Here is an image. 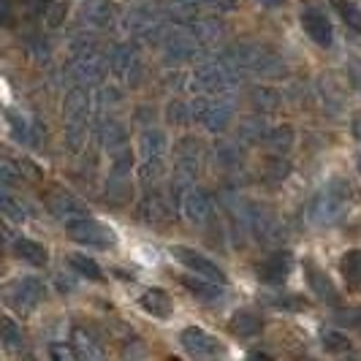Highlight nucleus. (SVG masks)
I'll return each instance as SVG.
<instances>
[{
    "label": "nucleus",
    "mask_w": 361,
    "mask_h": 361,
    "mask_svg": "<svg viewBox=\"0 0 361 361\" xmlns=\"http://www.w3.org/2000/svg\"><path fill=\"white\" fill-rule=\"evenodd\" d=\"M169 120L177 123V126H185V123H193V114H190V104L185 101H174L169 106Z\"/></svg>",
    "instance_id": "nucleus-33"
},
{
    "label": "nucleus",
    "mask_w": 361,
    "mask_h": 361,
    "mask_svg": "<svg viewBox=\"0 0 361 361\" xmlns=\"http://www.w3.org/2000/svg\"><path fill=\"white\" fill-rule=\"evenodd\" d=\"M169 155V139L161 128H147L139 139V180L149 185L163 174Z\"/></svg>",
    "instance_id": "nucleus-3"
},
{
    "label": "nucleus",
    "mask_w": 361,
    "mask_h": 361,
    "mask_svg": "<svg viewBox=\"0 0 361 361\" xmlns=\"http://www.w3.org/2000/svg\"><path fill=\"white\" fill-rule=\"evenodd\" d=\"M337 318H340L343 324L356 326V329H359V331H361V310H348V312H340Z\"/></svg>",
    "instance_id": "nucleus-35"
},
{
    "label": "nucleus",
    "mask_w": 361,
    "mask_h": 361,
    "mask_svg": "<svg viewBox=\"0 0 361 361\" xmlns=\"http://www.w3.org/2000/svg\"><path fill=\"white\" fill-rule=\"evenodd\" d=\"M68 228V236L79 245H87V247H114L117 245V234L109 228L106 223L101 220H92V217H82L76 220Z\"/></svg>",
    "instance_id": "nucleus-8"
},
{
    "label": "nucleus",
    "mask_w": 361,
    "mask_h": 361,
    "mask_svg": "<svg viewBox=\"0 0 361 361\" xmlns=\"http://www.w3.org/2000/svg\"><path fill=\"white\" fill-rule=\"evenodd\" d=\"M190 87L201 95H226L236 87L234 66L228 60H212L201 63L190 73Z\"/></svg>",
    "instance_id": "nucleus-4"
},
{
    "label": "nucleus",
    "mask_w": 361,
    "mask_h": 361,
    "mask_svg": "<svg viewBox=\"0 0 361 361\" xmlns=\"http://www.w3.org/2000/svg\"><path fill=\"white\" fill-rule=\"evenodd\" d=\"M190 114H193V123L217 133L228 128L234 117V106L223 95H199L196 101H190Z\"/></svg>",
    "instance_id": "nucleus-6"
},
{
    "label": "nucleus",
    "mask_w": 361,
    "mask_h": 361,
    "mask_svg": "<svg viewBox=\"0 0 361 361\" xmlns=\"http://www.w3.org/2000/svg\"><path fill=\"white\" fill-rule=\"evenodd\" d=\"M14 253H17V258H22L25 264H30V267H44V264L49 261L47 247L33 242V239H25V236H19L17 242H14Z\"/></svg>",
    "instance_id": "nucleus-21"
},
{
    "label": "nucleus",
    "mask_w": 361,
    "mask_h": 361,
    "mask_svg": "<svg viewBox=\"0 0 361 361\" xmlns=\"http://www.w3.org/2000/svg\"><path fill=\"white\" fill-rule=\"evenodd\" d=\"M348 201H350V182L345 177H334L312 196V201H310V220L315 226H331L348 212Z\"/></svg>",
    "instance_id": "nucleus-1"
},
{
    "label": "nucleus",
    "mask_w": 361,
    "mask_h": 361,
    "mask_svg": "<svg viewBox=\"0 0 361 361\" xmlns=\"http://www.w3.org/2000/svg\"><path fill=\"white\" fill-rule=\"evenodd\" d=\"M90 111H92V98L90 92L82 85H76L68 95H66V139L73 152H79L82 145L87 142V128H90Z\"/></svg>",
    "instance_id": "nucleus-2"
},
{
    "label": "nucleus",
    "mask_w": 361,
    "mask_h": 361,
    "mask_svg": "<svg viewBox=\"0 0 361 361\" xmlns=\"http://www.w3.org/2000/svg\"><path fill=\"white\" fill-rule=\"evenodd\" d=\"M180 343H182V348H185V353L193 356V359H212V356H220V353H223V345L217 343L209 331L199 329V326L182 329Z\"/></svg>",
    "instance_id": "nucleus-13"
},
{
    "label": "nucleus",
    "mask_w": 361,
    "mask_h": 361,
    "mask_svg": "<svg viewBox=\"0 0 361 361\" xmlns=\"http://www.w3.org/2000/svg\"><path fill=\"white\" fill-rule=\"evenodd\" d=\"M49 212H52L60 223H66V226H71V223L82 220V217H90L87 215V207L76 199V196L66 193V190H60V193L49 196Z\"/></svg>",
    "instance_id": "nucleus-17"
},
{
    "label": "nucleus",
    "mask_w": 361,
    "mask_h": 361,
    "mask_svg": "<svg viewBox=\"0 0 361 361\" xmlns=\"http://www.w3.org/2000/svg\"><path fill=\"white\" fill-rule=\"evenodd\" d=\"M261 329H264L261 318L255 312H250V310H239V312H234V318H231V331L239 334V337H258Z\"/></svg>",
    "instance_id": "nucleus-22"
},
{
    "label": "nucleus",
    "mask_w": 361,
    "mask_h": 361,
    "mask_svg": "<svg viewBox=\"0 0 361 361\" xmlns=\"http://www.w3.org/2000/svg\"><path fill=\"white\" fill-rule=\"evenodd\" d=\"M49 353H52V359H60V361L79 359V350L73 345H66V343H52L49 345Z\"/></svg>",
    "instance_id": "nucleus-34"
},
{
    "label": "nucleus",
    "mask_w": 361,
    "mask_h": 361,
    "mask_svg": "<svg viewBox=\"0 0 361 361\" xmlns=\"http://www.w3.org/2000/svg\"><path fill=\"white\" fill-rule=\"evenodd\" d=\"M109 71H111L114 79H120L123 85H136L142 79V57L136 52V47L117 44L109 52Z\"/></svg>",
    "instance_id": "nucleus-9"
},
{
    "label": "nucleus",
    "mask_w": 361,
    "mask_h": 361,
    "mask_svg": "<svg viewBox=\"0 0 361 361\" xmlns=\"http://www.w3.org/2000/svg\"><path fill=\"white\" fill-rule=\"evenodd\" d=\"M359 174H361V155H359Z\"/></svg>",
    "instance_id": "nucleus-37"
},
{
    "label": "nucleus",
    "mask_w": 361,
    "mask_h": 361,
    "mask_svg": "<svg viewBox=\"0 0 361 361\" xmlns=\"http://www.w3.org/2000/svg\"><path fill=\"white\" fill-rule=\"evenodd\" d=\"M123 27L126 33L139 38H161L166 36V22H163V14H158L155 8H130L126 17H123Z\"/></svg>",
    "instance_id": "nucleus-10"
},
{
    "label": "nucleus",
    "mask_w": 361,
    "mask_h": 361,
    "mask_svg": "<svg viewBox=\"0 0 361 361\" xmlns=\"http://www.w3.org/2000/svg\"><path fill=\"white\" fill-rule=\"evenodd\" d=\"M226 60L234 66L236 71L255 73V76H264V79L283 73L280 57L271 54L267 47H258V44H242V47H236L234 52H231V57H226Z\"/></svg>",
    "instance_id": "nucleus-5"
},
{
    "label": "nucleus",
    "mask_w": 361,
    "mask_h": 361,
    "mask_svg": "<svg viewBox=\"0 0 361 361\" xmlns=\"http://www.w3.org/2000/svg\"><path fill=\"white\" fill-rule=\"evenodd\" d=\"M334 6H337V11H340V17L343 22L350 27V30H356L361 33V8L353 3V0H334Z\"/></svg>",
    "instance_id": "nucleus-29"
},
{
    "label": "nucleus",
    "mask_w": 361,
    "mask_h": 361,
    "mask_svg": "<svg viewBox=\"0 0 361 361\" xmlns=\"http://www.w3.org/2000/svg\"><path fill=\"white\" fill-rule=\"evenodd\" d=\"M340 271H343V277H345V283H348V286L361 288V250H350V253H345L343 261H340Z\"/></svg>",
    "instance_id": "nucleus-25"
},
{
    "label": "nucleus",
    "mask_w": 361,
    "mask_h": 361,
    "mask_svg": "<svg viewBox=\"0 0 361 361\" xmlns=\"http://www.w3.org/2000/svg\"><path fill=\"white\" fill-rule=\"evenodd\" d=\"M182 286L190 290L196 299L207 302V305H220L226 299V290H223V283H215V280H207V277H199V274H190V277H182Z\"/></svg>",
    "instance_id": "nucleus-18"
},
{
    "label": "nucleus",
    "mask_w": 361,
    "mask_h": 361,
    "mask_svg": "<svg viewBox=\"0 0 361 361\" xmlns=\"http://www.w3.org/2000/svg\"><path fill=\"white\" fill-rule=\"evenodd\" d=\"M68 267H71L76 274L90 277V280H101V277H104V274H101V267L95 264V258H90V255H85V253H73L71 258H68Z\"/></svg>",
    "instance_id": "nucleus-26"
},
{
    "label": "nucleus",
    "mask_w": 361,
    "mask_h": 361,
    "mask_svg": "<svg viewBox=\"0 0 361 361\" xmlns=\"http://www.w3.org/2000/svg\"><path fill=\"white\" fill-rule=\"evenodd\" d=\"M261 3H267V6H277L280 0H261Z\"/></svg>",
    "instance_id": "nucleus-36"
},
{
    "label": "nucleus",
    "mask_w": 361,
    "mask_h": 361,
    "mask_svg": "<svg viewBox=\"0 0 361 361\" xmlns=\"http://www.w3.org/2000/svg\"><path fill=\"white\" fill-rule=\"evenodd\" d=\"M139 305L145 312H149L152 318H169L171 315V296L161 288H149L142 293V299H139Z\"/></svg>",
    "instance_id": "nucleus-20"
},
{
    "label": "nucleus",
    "mask_w": 361,
    "mask_h": 361,
    "mask_svg": "<svg viewBox=\"0 0 361 361\" xmlns=\"http://www.w3.org/2000/svg\"><path fill=\"white\" fill-rule=\"evenodd\" d=\"M85 22H90V25H106L109 3H104V0H90V3L85 6Z\"/></svg>",
    "instance_id": "nucleus-32"
},
{
    "label": "nucleus",
    "mask_w": 361,
    "mask_h": 361,
    "mask_svg": "<svg viewBox=\"0 0 361 361\" xmlns=\"http://www.w3.org/2000/svg\"><path fill=\"white\" fill-rule=\"evenodd\" d=\"M267 145L274 149V152H288L290 145H293V130L290 128H274V130H269L267 133Z\"/></svg>",
    "instance_id": "nucleus-31"
},
{
    "label": "nucleus",
    "mask_w": 361,
    "mask_h": 361,
    "mask_svg": "<svg viewBox=\"0 0 361 361\" xmlns=\"http://www.w3.org/2000/svg\"><path fill=\"white\" fill-rule=\"evenodd\" d=\"M6 117H8L11 136H14L17 142H25V145H27V142H33V126H30V123H27L22 114H17L14 109H8V111H6Z\"/></svg>",
    "instance_id": "nucleus-27"
},
{
    "label": "nucleus",
    "mask_w": 361,
    "mask_h": 361,
    "mask_svg": "<svg viewBox=\"0 0 361 361\" xmlns=\"http://www.w3.org/2000/svg\"><path fill=\"white\" fill-rule=\"evenodd\" d=\"M0 209H3V215L8 217V220H14V223H25V220H27V207H25L19 199H14L8 190H3Z\"/></svg>",
    "instance_id": "nucleus-28"
},
{
    "label": "nucleus",
    "mask_w": 361,
    "mask_h": 361,
    "mask_svg": "<svg viewBox=\"0 0 361 361\" xmlns=\"http://www.w3.org/2000/svg\"><path fill=\"white\" fill-rule=\"evenodd\" d=\"M106 60L101 57V52L95 47H76L71 57V73L76 82H87V85H95L104 79L106 73Z\"/></svg>",
    "instance_id": "nucleus-11"
},
{
    "label": "nucleus",
    "mask_w": 361,
    "mask_h": 361,
    "mask_svg": "<svg viewBox=\"0 0 361 361\" xmlns=\"http://www.w3.org/2000/svg\"><path fill=\"white\" fill-rule=\"evenodd\" d=\"M73 348L79 350V359H104L101 343H98L92 334H87L85 329H76V331H73Z\"/></svg>",
    "instance_id": "nucleus-23"
},
{
    "label": "nucleus",
    "mask_w": 361,
    "mask_h": 361,
    "mask_svg": "<svg viewBox=\"0 0 361 361\" xmlns=\"http://www.w3.org/2000/svg\"><path fill=\"white\" fill-rule=\"evenodd\" d=\"M290 269H293V255L288 250H277V253L267 255L258 267H255V274L261 283H269V286H283L288 280Z\"/></svg>",
    "instance_id": "nucleus-15"
},
{
    "label": "nucleus",
    "mask_w": 361,
    "mask_h": 361,
    "mask_svg": "<svg viewBox=\"0 0 361 361\" xmlns=\"http://www.w3.org/2000/svg\"><path fill=\"white\" fill-rule=\"evenodd\" d=\"M44 296H47V288L38 277H19L3 288L6 307H11L17 315H30L44 302Z\"/></svg>",
    "instance_id": "nucleus-7"
},
{
    "label": "nucleus",
    "mask_w": 361,
    "mask_h": 361,
    "mask_svg": "<svg viewBox=\"0 0 361 361\" xmlns=\"http://www.w3.org/2000/svg\"><path fill=\"white\" fill-rule=\"evenodd\" d=\"M171 255L180 261L182 267L188 271H193V274H199V277H207V280H215V283H223L226 286V271L217 267L212 258H207L204 253L199 250H193V247H185V245H174L171 247Z\"/></svg>",
    "instance_id": "nucleus-12"
},
{
    "label": "nucleus",
    "mask_w": 361,
    "mask_h": 361,
    "mask_svg": "<svg viewBox=\"0 0 361 361\" xmlns=\"http://www.w3.org/2000/svg\"><path fill=\"white\" fill-rule=\"evenodd\" d=\"M321 343L329 353H345V350H350V340L345 337L343 331H334V329H324L321 331Z\"/></svg>",
    "instance_id": "nucleus-30"
},
{
    "label": "nucleus",
    "mask_w": 361,
    "mask_h": 361,
    "mask_svg": "<svg viewBox=\"0 0 361 361\" xmlns=\"http://www.w3.org/2000/svg\"><path fill=\"white\" fill-rule=\"evenodd\" d=\"M177 204H180L182 215L188 217L193 226H204V223L212 217V212H215L212 199H209L201 188H196V185L185 188V190L180 193V199H177Z\"/></svg>",
    "instance_id": "nucleus-14"
},
{
    "label": "nucleus",
    "mask_w": 361,
    "mask_h": 361,
    "mask_svg": "<svg viewBox=\"0 0 361 361\" xmlns=\"http://www.w3.org/2000/svg\"><path fill=\"white\" fill-rule=\"evenodd\" d=\"M0 340L6 350H19L25 345V334H22V326L14 318H3L0 321Z\"/></svg>",
    "instance_id": "nucleus-24"
},
{
    "label": "nucleus",
    "mask_w": 361,
    "mask_h": 361,
    "mask_svg": "<svg viewBox=\"0 0 361 361\" xmlns=\"http://www.w3.org/2000/svg\"><path fill=\"white\" fill-rule=\"evenodd\" d=\"M305 274H307V283L310 288H312V293L318 296V299H324V302H329V305H337V288H334V283L326 277L324 271L318 269L312 261H305Z\"/></svg>",
    "instance_id": "nucleus-19"
},
{
    "label": "nucleus",
    "mask_w": 361,
    "mask_h": 361,
    "mask_svg": "<svg viewBox=\"0 0 361 361\" xmlns=\"http://www.w3.org/2000/svg\"><path fill=\"white\" fill-rule=\"evenodd\" d=\"M302 27L318 47H331L334 44V27L331 19L326 17V11H321L318 6H307L302 8Z\"/></svg>",
    "instance_id": "nucleus-16"
}]
</instances>
